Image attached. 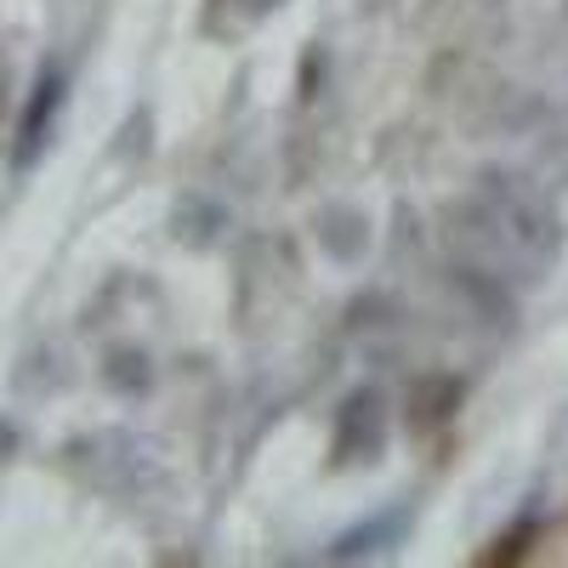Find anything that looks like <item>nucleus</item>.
I'll return each mask as SVG.
<instances>
[{
  "instance_id": "6",
  "label": "nucleus",
  "mask_w": 568,
  "mask_h": 568,
  "mask_svg": "<svg viewBox=\"0 0 568 568\" xmlns=\"http://www.w3.org/2000/svg\"><path fill=\"white\" fill-rule=\"evenodd\" d=\"M529 535H535V524H524L517 535H500V540H495V551H484V562H506V557H524V551H529Z\"/></svg>"
},
{
  "instance_id": "1",
  "label": "nucleus",
  "mask_w": 568,
  "mask_h": 568,
  "mask_svg": "<svg viewBox=\"0 0 568 568\" xmlns=\"http://www.w3.org/2000/svg\"><path fill=\"white\" fill-rule=\"evenodd\" d=\"M471 211H478L484 227H495V240H500L506 251H517V256L546 262V256L557 251V211H551V200L540 194V187L524 182V176L489 171Z\"/></svg>"
},
{
  "instance_id": "2",
  "label": "nucleus",
  "mask_w": 568,
  "mask_h": 568,
  "mask_svg": "<svg viewBox=\"0 0 568 568\" xmlns=\"http://www.w3.org/2000/svg\"><path fill=\"white\" fill-rule=\"evenodd\" d=\"M387 444V404L375 387H358L342 409H336V426H329V455L342 466H358V460H375Z\"/></svg>"
},
{
  "instance_id": "3",
  "label": "nucleus",
  "mask_w": 568,
  "mask_h": 568,
  "mask_svg": "<svg viewBox=\"0 0 568 568\" xmlns=\"http://www.w3.org/2000/svg\"><path fill=\"white\" fill-rule=\"evenodd\" d=\"M460 404V382H449V375H433V382H420L415 398H409V426L415 433H433V426H444Z\"/></svg>"
},
{
  "instance_id": "5",
  "label": "nucleus",
  "mask_w": 568,
  "mask_h": 568,
  "mask_svg": "<svg viewBox=\"0 0 568 568\" xmlns=\"http://www.w3.org/2000/svg\"><path fill=\"white\" fill-rule=\"evenodd\" d=\"M324 245L336 251V256H358V245H364V233H358V216L336 211V227H329V216H324Z\"/></svg>"
},
{
  "instance_id": "4",
  "label": "nucleus",
  "mask_w": 568,
  "mask_h": 568,
  "mask_svg": "<svg viewBox=\"0 0 568 568\" xmlns=\"http://www.w3.org/2000/svg\"><path fill=\"white\" fill-rule=\"evenodd\" d=\"M398 529H404V511H393L387 524H369V529L347 535V540L336 546V557H358V546H364V540H375V551H387V540H398Z\"/></svg>"
}]
</instances>
